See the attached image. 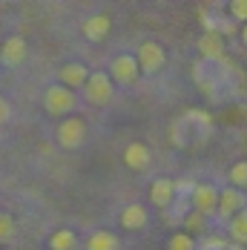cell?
Wrapping results in <instances>:
<instances>
[{
  "label": "cell",
  "instance_id": "cell-20",
  "mask_svg": "<svg viewBox=\"0 0 247 250\" xmlns=\"http://www.w3.org/2000/svg\"><path fill=\"white\" fill-rule=\"evenodd\" d=\"M167 250H196V242H193L190 230H184V233H173V236L167 239Z\"/></svg>",
  "mask_w": 247,
  "mask_h": 250
},
{
  "label": "cell",
  "instance_id": "cell-2",
  "mask_svg": "<svg viewBox=\"0 0 247 250\" xmlns=\"http://www.w3.org/2000/svg\"><path fill=\"white\" fill-rule=\"evenodd\" d=\"M230 78H233V69H230L227 58H222V61L198 58L196 66H193V81L198 83V89L207 92L210 98H216L224 86H230Z\"/></svg>",
  "mask_w": 247,
  "mask_h": 250
},
{
  "label": "cell",
  "instance_id": "cell-26",
  "mask_svg": "<svg viewBox=\"0 0 247 250\" xmlns=\"http://www.w3.org/2000/svg\"><path fill=\"white\" fill-rule=\"evenodd\" d=\"M242 41L247 43V21H245V29H242Z\"/></svg>",
  "mask_w": 247,
  "mask_h": 250
},
{
  "label": "cell",
  "instance_id": "cell-19",
  "mask_svg": "<svg viewBox=\"0 0 247 250\" xmlns=\"http://www.w3.org/2000/svg\"><path fill=\"white\" fill-rule=\"evenodd\" d=\"M230 236L239 245H247V207H242L239 213L230 216Z\"/></svg>",
  "mask_w": 247,
  "mask_h": 250
},
{
  "label": "cell",
  "instance_id": "cell-22",
  "mask_svg": "<svg viewBox=\"0 0 247 250\" xmlns=\"http://www.w3.org/2000/svg\"><path fill=\"white\" fill-rule=\"evenodd\" d=\"M230 184L233 187H247V161H239L230 167Z\"/></svg>",
  "mask_w": 247,
  "mask_h": 250
},
{
  "label": "cell",
  "instance_id": "cell-5",
  "mask_svg": "<svg viewBox=\"0 0 247 250\" xmlns=\"http://www.w3.org/2000/svg\"><path fill=\"white\" fill-rule=\"evenodd\" d=\"M141 75V69H138V61H135V55H115L112 58V63H109V78H112V83L115 86H132L135 81Z\"/></svg>",
  "mask_w": 247,
  "mask_h": 250
},
{
  "label": "cell",
  "instance_id": "cell-23",
  "mask_svg": "<svg viewBox=\"0 0 247 250\" xmlns=\"http://www.w3.org/2000/svg\"><path fill=\"white\" fill-rule=\"evenodd\" d=\"M230 21H247V0H227Z\"/></svg>",
  "mask_w": 247,
  "mask_h": 250
},
{
  "label": "cell",
  "instance_id": "cell-6",
  "mask_svg": "<svg viewBox=\"0 0 247 250\" xmlns=\"http://www.w3.org/2000/svg\"><path fill=\"white\" fill-rule=\"evenodd\" d=\"M83 141H86V121L69 112L58 126V144L66 147V150H78Z\"/></svg>",
  "mask_w": 247,
  "mask_h": 250
},
{
  "label": "cell",
  "instance_id": "cell-25",
  "mask_svg": "<svg viewBox=\"0 0 247 250\" xmlns=\"http://www.w3.org/2000/svg\"><path fill=\"white\" fill-rule=\"evenodd\" d=\"M9 115H12V109H9V101L0 95V124H6V121H9Z\"/></svg>",
  "mask_w": 247,
  "mask_h": 250
},
{
  "label": "cell",
  "instance_id": "cell-9",
  "mask_svg": "<svg viewBox=\"0 0 247 250\" xmlns=\"http://www.w3.org/2000/svg\"><path fill=\"white\" fill-rule=\"evenodd\" d=\"M26 41L21 38V35H12V38H6L3 41V46H0V63L3 66H21L26 61Z\"/></svg>",
  "mask_w": 247,
  "mask_h": 250
},
{
  "label": "cell",
  "instance_id": "cell-11",
  "mask_svg": "<svg viewBox=\"0 0 247 250\" xmlns=\"http://www.w3.org/2000/svg\"><path fill=\"white\" fill-rule=\"evenodd\" d=\"M245 207V196L239 193V187H227L219 193V204H216V210H219V216L222 219H230L233 213H239Z\"/></svg>",
  "mask_w": 247,
  "mask_h": 250
},
{
  "label": "cell",
  "instance_id": "cell-15",
  "mask_svg": "<svg viewBox=\"0 0 247 250\" xmlns=\"http://www.w3.org/2000/svg\"><path fill=\"white\" fill-rule=\"evenodd\" d=\"M198 52H201V58H213V61L227 58L224 55V41L219 32H204L201 41H198Z\"/></svg>",
  "mask_w": 247,
  "mask_h": 250
},
{
  "label": "cell",
  "instance_id": "cell-14",
  "mask_svg": "<svg viewBox=\"0 0 247 250\" xmlns=\"http://www.w3.org/2000/svg\"><path fill=\"white\" fill-rule=\"evenodd\" d=\"M149 155H152V152H149L147 144L132 141V144L124 150V164H126L129 170H138V173H141V170H147L149 167Z\"/></svg>",
  "mask_w": 247,
  "mask_h": 250
},
{
  "label": "cell",
  "instance_id": "cell-16",
  "mask_svg": "<svg viewBox=\"0 0 247 250\" xmlns=\"http://www.w3.org/2000/svg\"><path fill=\"white\" fill-rule=\"evenodd\" d=\"M86 75H89L86 63H78V61H75V63H63V66H61V72H58L61 83H63V86H69V89H75V86H83Z\"/></svg>",
  "mask_w": 247,
  "mask_h": 250
},
{
  "label": "cell",
  "instance_id": "cell-17",
  "mask_svg": "<svg viewBox=\"0 0 247 250\" xmlns=\"http://www.w3.org/2000/svg\"><path fill=\"white\" fill-rule=\"evenodd\" d=\"M86 250H118V236L109 233V230H95L89 239H86Z\"/></svg>",
  "mask_w": 247,
  "mask_h": 250
},
{
  "label": "cell",
  "instance_id": "cell-18",
  "mask_svg": "<svg viewBox=\"0 0 247 250\" xmlns=\"http://www.w3.org/2000/svg\"><path fill=\"white\" fill-rule=\"evenodd\" d=\"M49 250H78V236L72 230L61 227V230H55L49 236Z\"/></svg>",
  "mask_w": 247,
  "mask_h": 250
},
{
  "label": "cell",
  "instance_id": "cell-3",
  "mask_svg": "<svg viewBox=\"0 0 247 250\" xmlns=\"http://www.w3.org/2000/svg\"><path fill=\"white\" fill-rule=\"evenodd\" d=\"M75 106H78V95H75V89L63 86V83L49 86L46 95H43V109L49 112L52 118H63V115H69Z\"/></svg>",
  "mask_w": 247,
  "mask_h": 250
},
{
  "label": "cell",
  "instance_id": "cell-7",
  "mask_svg": "<svg viewBox=\"0 0 247 250\" xmlns=\"http://www.w3.org/2000/svg\"><path fill=\"white\" fill-rule=\"evenodd\" d=\"M135 61H138V69H141L144 75H155V72L164 66L167 55H164V46H161V43L144 41V43L138 46V52H135Z\"/></svg>",
  "mask_w": 247,
  "mask_h": 250
},
{
  "label": "cell",
  "instance_id": "cell-13",
  "mask_svg": "<svg viewBox=\"0 0 247 250\" xmlns=\"http://www.w3.org/2000/svg\"><path fill=\"white\" fill-rule=\"evenodd\" d=\"M175 199V181L173 178H155L149 187V201L161 210H167V204Z\"/></svg>",
  "mask_w": 247,
  "mask_h": 250
},
{
  "label": "cell",
  "instance_id": "cell-24",
  "mask_svg": "<svg viewBox=\"0 0 247 250\" xmlns=\"http://www.w3.org/2000/svg\"><path fill=\"white\" fill-rule=\"evenodd\" d=\"M12 233H15V222H12L6 213H0V245H3V242H9V239H12Z\"/></svg>",
  "mask_w": 247,
  "mask_h": 250
},
{
  "label": "cell",
  "instance_id": "cell-8",
  "mask_svg": "<svg viewBox=\"0 0 247 250\" xmlns=\"http://www.w3.org/2000/svg\"><path fill=\"white\" fill-rule=\"evenodd\" d=\"M216 204H219V190L213 184H196L193 187V193H190V207L193 210L210 216V213H216Z\"/></svg>",
  "mask_w": 247,
  "mask_h": 250
},
{
  "label": "cell",
  "instance_id": "cell-4",
  "mask_svg": "<svg viewBox=\"0 0 247 250\" xmlns=\"http://www.w3.org/2000/svg\"><path fill=\"white\" fill-rule=\"evenodd\" d=\"M83 95L95 106H106L112 101V95H115V83H112V78L106 72H89L86 81H83Z\"/></svg>",
  "mask_w": 247,
  "mask_h": 250
},
{
  "label": "cell",
  "instance_id": "cell-1",
  "mask_svg": "<svg viewBox=\"0 0 247 250\" xmlns=\"http://www.w3.org/2000/svg\"><path fill=\"white\" fill-rule=\"evenodd\" d=\"M213 135V118L201 109H187L170 124V141L181 150H198Z\"/></svg>",
  "mask_w": 247,
  "mask_h": 250
},
{
  "label": "cell",
  "instance_id": "cell-10",
  "mask_svg": "<svg viewBox=\"0 0 247 250\" xmlns=\"http://www.w3.org/2000/svg\"><path fill=\"white\" fill-rule=\"evenodd\" d=\"M149 222V213L144 204H126L121 213H118V225L124 227V230H141V227H147Z\"/></svg>",
  "mask_w": 247,
  "mask_h": 250
},
{
  "label": "cell",
  "instance_id": "cell-12",
  "mask_svg": "<svg viewBox=\"0 0 247 250\" xmlns=\"http://www.w3.org/2000/svg\"><path fill=\"white\" fill-rule=\"evenodd\" d=\"M112 32V18L109 15H92V18H86V23H83V38L86 41H103L106 35Z\"/></svg>",
  "mask_w": 247,
  "mask_h": 250
},
{
  "label": "cell",
  "instance_id": "cell-21",
  "mask_svg": "<svg viewBox=\"0 0 247 250\" xmlns=\"http://www.w3.org/2000/svg\"><path fill=\"white\" fill-rule=\"evenodd\" d=\"M204 219H207L204 213H198V210H193V207H190V210L181 216V225L187 227V230H193V233H196V230H201V227H204Z\"/></svg>",
  "mask_w": 247,
  "mask_h": 250
}]
</instances>
